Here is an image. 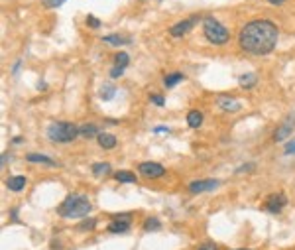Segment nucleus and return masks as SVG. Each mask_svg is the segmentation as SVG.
Listing matches in <instances>:
<instances>
[{"label": "nucleus", "instance_id": "bb28decb", "mask_svg": "<svg viewBox=\"0 0 295 250\" xmlns=\"http://www.w3.org/2000/svg\"><path fill=\"white\" fill-rule=\"evenodd\" d=\"M122 73H124V67H118V65H115L113 69H110V79H118Z\"/></svg>", "mask_w": 295, "mask_h": 250}, {"label": "nucleus", "instance_id": "473e14b6", "mask_svg": "<svg viewBox=\"0 0 295 250\" xmlns=\"http://www.w3.org/2000/svg\"><path fill=\"white\" fill-rule=\"evenodd\" d=\"M154 132H156V134H160V132H169V128H167V126H158V128H154Z\"/></svg>", "mask_w": 295, "mask_h": 250}, {"label": "nucleus", "instance_id": "393cba45", "mask_svg": "<svg viewBox=\"0 0 295 250\" xmlns=\"http://www.w3.org/2000/svg\"><path fill=\"white\" fill-rule=\"evenodd\" d=\"M97 227V219H87V221H81L79 223V231H93Z\"/></svg>", "mask_w": 295, "mask_h": 250}, {"label": "nucleus", "instance_id": "dca6fc26", "mask_svg": "<svg viewBox=\"0 0 295 250\" xmlns=\"http://www.w3.org/2000/svg\"><path fill=\"white\" fill-rule=\"evenodd\" d=\"M102 42L104 44H108V46H126V44H130V38L128 35H104L102 38Z\"/></svg>", "mask_w": 295, "mask_h": 250}, {"label": "nucleus", "instance_id": "2f4dec72", "mask_svg": "<svg viewBox=\"0 0 295 250\" xmlns=\"http://www.w3.org/2000/svg\"><path fill=\"white\" fill-rule=\"evenodd\" d=\"M254 167H256L254 164H246V166H242V167H238L236 171H238V173H242V171H250V169H254Z\"/></svg>", "mask_w": 295, "mask_h": 250}, {"label": "nucleus", "instance_id": "a211bd4d", "mask_svg": "<svg viewBox=\"0 0 295 250\" xmlns=\"http://www.w3.org/2000/svg\"><path fill=\"white\" fill-rule=\"evenodd\" d=\"M91 171H93V175H97V177H100V175H108V173H110V164H106V162L93 164V166H91Z\"/></svg>", "mask_w": 295, "mask_h": 250}, {"label": "nucleus", "instance_id": "2eb2a0df", "mask_svg": "<svg viewBox=\"0 0 295 250\" xmlns=\"http://www.w3.org/2000/svg\"><path fill=\"white\" fill-rule=\"evenodd\" d=\"M115 180L120 182V183H136L138 182V177L134 171H128V169H120L115 173Z\"/></svg>", "mask_w": 295, "mask_h": 250}, {"label": "nucleus", "instance_id": "ddd939ff", "mask_svg": "<svg viewBox=\"0 0 295 250\" xmlns=\"http://www.w3.org/2000/svg\"><path fill=\"white\" fill-rule=\"evenodd\" d=\"M26 160L30 162V164H46V166H57V162L55 160H51L49 156H46V154H28L26 156Z\"/></svg>", "mask_w": 295, "mask_h": 250}, {"label": "nucleus", "instance_id": "0eeeda50", "mask_svg": "<svg viewBox=\"0 0 295 250\" xmlns=\"http://www.w3.org/2000/svg\"><path fill=\"white\" fill-rule=\"evenodd\" d=\"M285 205H287V197H285L283 193H274V195H270V197L266 199V203H264L266 211L272 213V215H278V213H281V209H283Z\"/></svg>", "mask_w": 295, "mask_h": 250}, {"label": "nucleus", "instance_id": "b1692460", "mask_svg": "<svg viewBox=\"0 0 295 250\" xmlns=\"http://www.w3.org/2000/svg\"><path fill=\"white\" fill-rule=\"evenodd\" d=\"M128 61H130V55L128 53H124V51H120L118 55H116V59H115V63L118 65V67H128Z\"/></svg>", "mask_w": 295, "mask_h": 250}, {"label": "nucleus", "instance_id": "72a5a7b5", "mask_svg": "<svg viewBox=\"0 0 295 250\" xmlns=\"http://www.w3.org/2000/svg\"><path fill=\"white\" fill-rule=\"evenodd\" d=\"M268 2H270V4H276V6H279V4H283V2H285V0H268Z\"/></svg>", "mask_w": 295, "mask_h": 250}, {"label": "nucleus", "instance_id": "4468645a", "mask_svg": "<svg viewBox=\"0 0 295 250\" xmlns=\"http://www.w3.org/2000/svg\"><path fill=\"white\" fill-rule=\"evenodd\" d=\"M106 229H108V233H113V234H122V233H126V231L130 229V223H128V221H120V219H115Z\"/></svg>", "mask_w": 295, "mask_h": 250}, {"label": "nucleus", "instance_id": "c756f323", "mask_svg": "<svg viewBox=\"0 0 295 250\" xmlns=\"http://www.w3.org/2000/svg\"><path fill=\"white\" fill-rule=\"evenodd\" d=\"M285 154H295V140H291L285 144Z\"/></svg>", "mask_w": 295, "mask_h": 250}, {"label": "nucleus", "instance_id": "f03ea898", "mask_svg": "<svg viewBox=\"0 0 295 250\" xmlns=\"http://www.w3.org/2000/svg\"><path fill=\"white\" fill-rule=\"evenodd\" d=\"M91 209H93V205H91L89 197L79 195V193H73V195L65 197V201L59 205L57 213L63 219H81V217L89 215Z\"/></svg>", "mask_w": 295, "mask_h": 250}, {"label": "nucleus", "instance_id": "1a4fd4ad", "mask_svg": "<svg viewBox=\"0 0 295 250\" xmlns=\"http://www.w3.org/2000/svg\"><path fill=\"white\" fill-rule=\"evenodd\" d=\"M218 180H197L189 183V191L191 193H205V191H213L214 187H218Z\"/></svg>", "mask_w": 295, "mask_h": 250}, {"label": "nucleus", "instance_id": "c85d7f7f", "mask_svg": "<svg viewBox=\"0 0 295 250\" xmlns=\"http://www.w3.org/2000/svg\"><path fill=\"white\" fill-rule=\"evenodd\" d=\"M87 24H89L91 28H100V22H98L95 16H87Z\"/></svg>", "mask_w": 295, "mask_h": 250}, {"label": "nucleus", "instance_id": "39448f33", "mask_svg": "<svg viewBox=\"0 0 295 250\" xmlns=\"http://www.w3.org/2000/svg\"><path fill=\"white\" fill-rule=\"evenodd\" d=\"M138 171H140V175L148 177V180H158V177H162L165 173V167L158 162H142L138 166Z\"/></svg>", "mask_w": 295, "mask_h": 250}, {"label": "nucleus", "instance_id": "f3484780", "mask_svg": "<svg viewBox=\"0 0 295 250\" xmlns=\"http://www.w3.org/2000/svg\"><path fill=\"white\" fill-rule=\"evenodd\" d=\"M79 134H81V136H85V138H93V136H98L100 132H98V126H97V124H93V122H85V124H81V126H79Z\"/></svg>", "mask_w": 295, "mask_h": 250}, {"label": "nucleus", "instance_id": "7ed1b4c3", "mask_svg": "<svg viewBox=\"0 0 295 250\" xmlns=\"http://www.w3.org/2000/svg\"><path fill=\"white\" fill-rule=\"evenodd\" d=\"M79 136V126L73 122H51L48 126V138L53 144H69Z\"/></svg>", "mask_w": 295, "mask_h": 250}, {"label": "nucleus", "instance_id": "6e6552de", "mask_svg": "<svg viewBox=\"0 0 295 250\" xmlns=\"http://www.w3.org/2000/svg\"><path fill=\"white\" fill-rule=\"evenodd\" d=\"M293 128H295V115H289V117L279 124V128L276 130L274 140H276V142H283V140H287V138L291 136Z\"/></svg>", "mask_w": 295, "mask_h": 250}, {"label": "nucleus", "instance_id": "a878e982", "mask_svg": "<svg viewBox=\"0 0 295 250\" xmlns=\"http://www.w3.org/2000/svg\"><path fill=\"white\" fill-rule=\"evenodd\" d=\"M42 2H44L46 8H59L65 0H42Z\"/></svg>", "mask_w": 295, "mask_h": 250}, {"label": "nucleus", "instance_id": "f704fd0d", "mask_svg": "<svg viewBox=\"0 0 295 250\" xmlns=\"http://www.w3.org/2000/svg\"><path fill=\"white\" fill-rule=\"evenodd\" d=\"M236 250H250V248H236Z\"/></svg>", "mask_w": 295, "mask_h": 250}, {"label": "nucleus", "instance_id": "5701e85b", "mask_svg": "<svg viewBox=\"0 0 295 250\" xmlns=\"http://www.w3.org/2000/svg\"><path fill=\"white\" fill-rule=\"evenodd\" d=\"M162 225H160V221L156 219V217H150V219H146V223H144V231H158Z\"/></svg>", "mask_w": 295, "mask_h": 250}, {"label": "nucleus", "instance_id": "9d476101", "mask_svg": "<svg viewBox=\"0 0 295 250\" xmlns=\"http://www.w3.org/2000/svg\"><path fill=\"white\" fill-rule=\"evenodd\" d=\"M216 104H218V109H223V111H227V113H236V111H240V102L234 100L232 97H227V95H220V97L216 99Z\"/></svg>", "mask_w": 295, "mask_h": 250}, {"label": "nucleus", "instance_id": "423d86ee", "mask_svg": "<svg viewBox=\"0 0 295 250\" xmlns=\"http://www.w3.org/2000/svg\"><path fill=\"white\" fill-rule=\"evenodd\" d=\"M199 22V16H193V18H187V20H181L177 24H173L169 28V35H173V38H181V35H185L189 30H193V26Z\"/></svg>", "mask_w": 295, "mask_h": 250}, {"label": "nucleus", "instance_id": "cd10ccee", "mask_svg": "<svg viewBox=\"0 0 295 250\" xmlns=\"http://www.w3.org/2000/svg\"><path fill=\"white\" fill-rule=\"evenodd\" d=\"M150 100H152L154 104H158V106H164V104H165V99H164V97H160V95H152V97H150Z\"/></svg>", "mask_w": 295, "mask_h": 250}, {"label": "nucleus", "instance_id": "4be33fe9", "mask_svg": "<svg viewBox=\"0 0 295 250\" xmlns=\"http://www.w3.org/2000/svg\"><path fill=\"white\" fill-rule=\"evenodd\" d=\"M238 83H240V87H244V89H250V87H254V85H256V75H252V73H248V75H242V77L238 79Z\"/></svg>", "mask_w": 295, "mask_h": 250}, {"label": "nucleus", "instance_id": "6ab92c4d", "mask_svg": "<svg viewBox=\"0 0 295 250\" xmlns=\"http://www.w3.org/2000/svg\"><path fill=\"white\" fill-rule=\"evenodd\" d=\"M181 81H185V75H183V73H169V75L164 77V85L165 87H175Z\"/></svg>", "mask_w": 295, "mask_h": 250}, {"label": "nucleus", "instance_id": "9b49d317", "mask_svg": "<svg viewBox=\"0 0 295 250\" xmlns=\"http://www.w3.org/2000/svg\"><path fill=\"white\" fill-rule=\"evenodd\" d=\"M26 183H28V180H26L24 175H12V177H8V180L4 182V185H6L10 191H14V193L22 191V189L26 187Z\"/></svg>", "mask_w": 295, "mask_h": 250}, {"label": "nucleus", "instance_id": "20e7f679", "mask_svg": "<svg viewBox=\"0 0 295 250\" xmlns=\"http://www.w3.org/2000/svg\"><path fill=\"white\" fill-rule=\"evenodd\" d=\"M203 33H205V38L211 44H214V46H225L229 42V38H230L229 30L213 16H205L203 18Z\"/></svg>", "mask_w": 295, "mask_h": 250}, {"label": "nucleus", "instance_id": "412c9836", "mask_svg": "<svg viewBox=\"0 0 295 250\" xmlns=\"http://www.w3.org/2000/svg\"><path fill=\"white\" fill-rule=\"evenodd\" d=\"M115 93H116V89L113 87V85H102L100 87V93H98V97L102 99V100H110L115 97Z\"/></svg>", "mask_w": 295, "mask_h": 250}, {"label": "nucleus", "instance_id": "f8f14e48", "mask_svg": "<svg viewBox=\"0 0 295 250\" xmlns=\"http://www.w3.org/2000/svg\"><path fill=\"white\" fill-rule=\"evenodd\" d=\"M97 138H98V146H100V148H104V150H113V148L118 144V140H116V136H115V134L100 132Z\"/></svg>", "mask_w": 295, "mask_h": 250}, {"label": "nucleus", "instance_id": "7c9ffc66", "mask_svg": "<svg viewBox=\"0 0 295 250\" xmlns=\"http://www.w3.org/2000/svg\"><path fill=\"white\" fill-rule=\"evenodd\" d=\"M199 250H216V244H214V242H205Z\"/></svg>", "mask_w": 295, "mask_h": 250}, {"label": "nucleus", "instance_id": "f257e3e1", "mask_svg": "<svg viewBox=\"0 0 295 250\" xmlns=\"http://www.w3.org/2000/svg\"><path fill=\"white\" fill-rule=\"evenodd\" d=\"M278 26L270 20H252L238 33V46L252 55H268L278 44Z\"/></svg>", "mask_w": 295, "mask_h": 250}, {"label": "nucleus", "instance_id": "aec40b11", "mask_svg": "<svg viewBox=\"0 0 295 250\" xmlns=\"http://www.w3.org/2000/svg\"><path fill=\"white\" fill-rule=\"evenodd\" d=\"M187 124H189L191 128H199V126L203 124V115H201L199 111H191V113L187 115Z\"/></svg>", "mask_w": 295, "mask_h": 250}]
</instances>
